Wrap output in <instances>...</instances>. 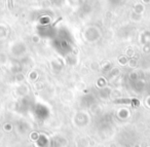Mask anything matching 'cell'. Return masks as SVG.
<instances>
[{
    "instance_id": "6da1fadb",
    "label": "cell",
    "mask_w": 150,
    "mask_h": 147,
    "mask_svg": "<svg viewBox=\"0 0 150 147\" xmlns=\"http://www.w3.org/2000/svg\"><path fill=\"white\" fill-rule=\"evenodd\" d=\"M7 2H8V6H9V8H13V0H7Z\"/></svg>"
}]
</instances>
